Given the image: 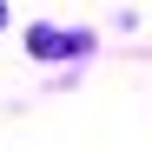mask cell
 I'll return each instance as SVG.
<instances>
[{
  "label": "cell",
  "mask_w": 152,
  "mask_h": 152,
  "mask_svg": "<svg viewBox=\"0 0 152 152\" xmlns=\"http://www.w3.org/2000/svg\"><path fill=\"white\" fill-rule=\"evenodd\" d=\"M93 33H53V27H33L27 33V53L33 60H73V53H86Z\"/></svg>",
  "instance_id": "1"
}]
</instances>
